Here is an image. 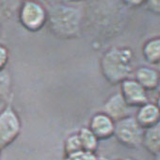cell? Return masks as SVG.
Instances as JSON below:
<instances>
[{"label":"cell","instance_id":"cell-1","mask_svg":"<svg viewBox=\"0 0 160 160\" xmlns=\"http://www.w3.org/2000/svg\"><path fill=\"white\" fill-rule=\"evenodd\" d=\"M49 28L53 34L62 39H72L79 35L83 23L82 11L62 3L52 5L46 12Z\"/></svg>","mask_w":160,"mask_h":160},{"label":"cell","instance_id":"cell-2","mask_svg":"<svg viewBox=\"0 0 160 160\" xmlns=\"http://www.w3.org/2000/svg\"><path fill=\"white\" fill-rule=\"evenodd\" d=\"M101 71L111 84L122 83L133 69V52L127 47H112L102 57Z\"/></svg>","mask_w":160,"mask_h":160},{"label":"cell","instance_id":"cell-3","mask_svg":"<svg viewBox=\"0 0 160 160\" xmlns=\"http://www.w3.org/2000/svg\"><path fill=\"white\" fill-rule=\"evenodd\" d=\"M144 129L137 122L135 117H127L114 123V136L120 143L128 148H138L142 144Z\"/></svg>","mask_w":160,"mask_h":160},{"label":"cell","instance_id":"cell-4","mask_svg":"<svg viewBox=\"0 0 160 160\" xmlns=\"http://www.w3.org/2000/svg\"><path fill=\"white\" fill-rule=\"evenodd\" d=\"M21 121L17 112L12 107H6L0 111V151L11 145L19 136Z\"/></svg>","mask_w":160,"mask_h":160},{"label":"cell","instance_id":"cell-5","mask_svg":"<svg viewBox=\"0 0 160 160\" xmlns=\"http://www.w3.org/2000/svg\"><path fill=\"white\" fill-rule=\"evenodd\" d=\"M19 19L22 26L29 31L40 30L47 21L46 10L34 1L24 2L19 12Z\"/></svg>","mask_w":160,"mask_h":160},{"label":"cell","instance_id":"cell-6","mask_svg":"<svg viewBox=\"0 0 160 160\" xmlns=\"http://www.w3.org/2000/svg\"><path fill=\"white\" fill-rule=\"evenodd\" d=\"M121 95L130 108H140L148 103L146 91L135 79L127 78L121 83Z\"/></svg>","mask_w":160,"mask_h":160},{"label":"cell","instance_id":"cell-7","mask_svg":"<svg viewBox=\"0 0 160 160\" xmlns=\"http://www.w3.org/2000/svg\"><path fill=\"white\" fill-rule=\"evenodd\" d=\"M131 108L121 93L111 95L104 105V114L109 117L114 122L131 116Z\"/></svg>","mask_w":160,"mask_h":160},{"label":"cell","instance_id":"cell-8","mask_svg":"<svg viewBox=\"0 0 160 160\" xmlns=\"http://www.w3.org/2000/svg\"><path fill=\"white\" fill-rule=\"evenodd\" d=\"M114 122L104 113L94 115L90 123V130L97 139H106L114 135Z\"/></svg>","mask_w":160,"mask_h":160},{"label":"cell","instance_id":"cell-9","mask_svg":"<svg viewBox=\"0 0 160 160\" xmlns=\"http://www.w3.org/2000/svg\"><path fill=\"white\" fill-rule=\"evenodd\" d=\"M135 119L142 129H148L158 124L159 109L155 105L147 103L138 108Z\"/></svg>","mask_w":160,"mask_h":160},{"label":"cell","instance_id":"cell-10","mask_svg":"<svg viewBox=\"0 0 160 160\" xmlns=\"http://www.w3.org/2000/svg\"><path fill=\"white\" fill-rule=\"evenodd\" d=\"M136 81L146 91H152L158 87L159 73L157 71L149 67H139L136 71Z\"/></svg>","mask_w":160,"mask_h":160},{"label":"cell","instance_id":"cell-11","mask_svg":"<svg viewBox=\"0 0 160 160\" xmlns=\"http://www.w3.org/2000/svg\"><path fill=\"white\" fill-rule=\"evenodd\" d=\"M159 137H160L159 123L144 130L142 145L146 148V150L150 153L156 156L159 154V149H160Z\"/></svg>","mask_w":160,"mask_h":160},{"label":"cell","instance_id":"cell-12","mask_svg":"<svg viewBox=\"0 0 160 160\" xmlns=\"http://www.w3.org/2000/svg\"><path fill=\"white\" fill-rule=\"evenodd\" d=\"M144 58L152 64H157L160 58V41L158 38L151 39L143 45Z\"/></svg>","mask_w":160,"mask_h":160},{"label":"cell","instance_id":"cell-13","mask_svg":"<svg viewBox=\"0 0 160 160\" xmlns=\"http://www.w3.org/2000/svg\"><path fill=\"white\" fill-rule=\"evenodd\" d=\"M80 143H81L82 150L89 152H93L97 150L98 147V139L92 134V132L89 128H82L77 134Z\"/></svg>","mask_w":160,"mask_h":160},{"label":"cell","instance_id":"cell-14","mask_svg":"<svg viewBox=\"0 0 160 160\" xmlns=\"http://www.w3.org/2000/svg\"><path fill=\"white\" fill-rule=\"evenodd\" d=\"M12 92V78L8 70L0 71V100H6Z\"/></svg>","mask_w":160,"mask_h":160},{"label":"cell","instance_id":"cell-15","mask_svg":"<svg viewBox=\"0 0 160 160\" xmlns=\"http://www.w3.org/2000/svg\"><path fill=\"white\" fill-rule=\"evenodd\" d=\"M79 151H83V150H82L81 143H80L78 135L70 136L65 141V153H66V155L79 152Z\"/></svg>","mask_w":160,"mask_h":160},{"label":"cell","instance_id":"cell-16","mask_svg":"<svg viewBox=\"0 0 160 160\" xmlns=\"http://www.w3.org/2000/svg\"><path fill=\"white\" fill-rule=\"evenodd\" d=\"M65 160H97V157L93 152L79 151L66 155Z\"/></svg>","mask_w":160,"mask_h":160},{"label":"cell","instance_id":"cell-17","mask_svg":"<svg viewBox=\"0 0 160 160\" xmlns=\"http://www.w3.org/2000/svg\"><path fill=\"white\" fill-rule=\"evenodd\" d=\"M8 60H9L8 49L4 45L0 44V71L6 69V65L8 63Z\"/></svg>","mask_w":160,"mask_h":160},{"label":"cell","instance_id":"cell-18","mask_svg":"<svg viewBox=\"0 0 160 160\" xmlns=\"http://www.w3.org/2000/svg\"><path fill=\"white\" fill-rule=\"evenodd\" d=\"M147 6H148V8L151 11H152L155 13H158L159 11H160V5H159V2L157 1V0H153V1H149L147 3Z\"/></svg>","mask_w":160,"mask_h":160}]
</instances>
